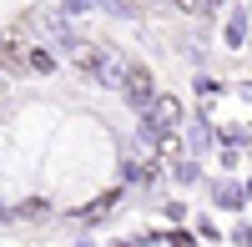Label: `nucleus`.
Masks as SVG:
<instances>
[{"label":"nucleus","mask_w":252,"mask_h":247,"mask_svg":"<svg viewBox=\"0 0 252 247\" xmlns=\"http://www.w3.org/2000/svg\"><path fill=\"white\" fill-rule=\"evenodd\" d=\"M121 96H126V106H136V111H146L157 101V81H152V71H146L141 61H131V66L121 71Z\"/></svg>","instance_id":"obj_1"},{"label":"nucleus","mask_w":252,"mask_h":247,"mask_svg":"<svg viewBox=\"0 0 252 247\" xmlns=\"http://www.w3.org/2000/svg\"><path fill=\"white\" fill-rule=\"evenodd\" d=\"M81 66H86L96 81H116L121 86V61H116V51H101V46H81Z\"/></svg>","instance_id":"obj_2"},{"label":"nucleus","mask_w":252,"mask_h":247,"mask_svg":"<svg viewBox=\"0 0 252 247\" xmlns=\"http://www.w3.org/2000/svg\"><path fill=\"white\" fill-rule=\"evenodd\" d=\"M0 66L5 71H26L31 66V51L20 46V35H0Z\"/></svg>","instance_id":"obj_3"},{"label":"nucleus","mask_w":252,"mask_h":247,"mask_svg":"<svg viewBox=\"0 0 252 247\" xmlns=\"http://www.w3.org/2000/svg\"><path fill=\"white\" fill-rule=\"evenodd\" d=\"M31 71L51 76V71H56V56H51V51H31Z\"/></svg>","instance_id":"obj_4"},{"label":"nucleus","mask_w":252,"mask_h":247,"mask_svg":"<svg viewBox=\"0 0 252 247\" xmlns=\"http://www.w3.org/2000/svg\"><path fill=\"white\" fill-rule=\"evenodd\" d=\"M217 202L222 207H242V187H217Z\"/></svg>","instance_id":"obj_5"},{"label":"nucleus","mask_w":252,"mask_h":247,"mask_svg":"<svg viewBox=\"0 0 252 247\" xmlns=\"http://www.w3.org/2000/svg\"><path fill=\"white\" fill-rule=\"evenodd\" d=\"M177 182L192 187V182H197V161H177Z\"/></svg>","instance_id":"obj_6"},{"label":"nucleus","mask_w":252,"mask_h":247,"mask_svg":"<svg viewBox=\"0 0 252 247\" xmlns=\"http://www.w3.org/2000/svg\"><path fill=\"white\" fill-rule=\"evenodd\" d=\"M207 141H212V136H207V126L197 121V126H192V152H207Z\"/></svg>","instance_id":"obj_7"}]
</instances>
